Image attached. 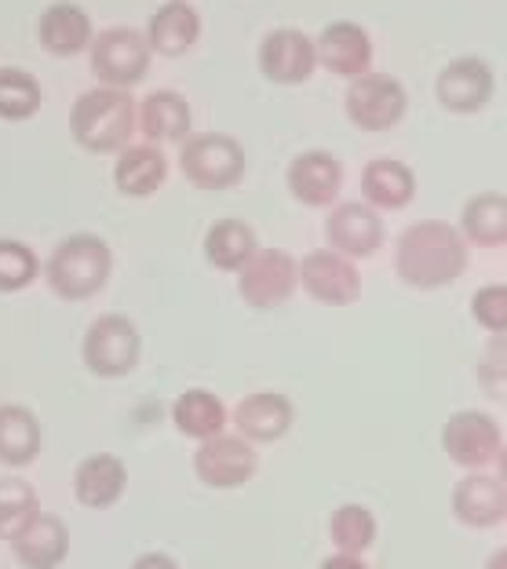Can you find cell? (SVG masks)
I'll return each mask as SVG.
<instances>
[{"instance_id":"1","label":"cell","mask_w":507,"mask_h":569,"mask_svg":"<svg viewBox=\"0 0 507 569\" xmlns=\"http://www.w3.org/2000/svg\"><path fill=\"white\" fill-rule=\"evenodd\" d=\"M471 249L460 227L441 223V219H420L406 227L395 241V274L401 284L420 292H438L464 278Z\"/></svg>"},{"instance_id":"2","label":"cell","mask_w":507,"mask_h":569,"mask_svg":"<svg viewBox=\"0 0 507 569\" xmlns=\"http://www.w3.org/2000/svg\"><path fill=\"white\" fill-rule=\"evenodd\" d=\"M110 274H113V249L96 230L67 234L44 260L48 289L67 303L92 300V296L107 289Z\"/></svg>"},{"instance_id":"3","label":"cell","mask_w":507,"mask_h":569,"mask_svg":"<svg viewBox=\"0 0 507 569\" xmlns=\"http://www.w3.org/2000/svg\"><path fill=\"white\" fill-rule=\"evenodd\" d=\"M136 121L139 110L136 99L128 96V88H110V84L88 88L70 107V132L77 139V147L92 153L125 150L136 132Z\"/></svg>"},{"instance_id":"4","label":"cell","mask_w":507,"mask_h":569,"mask_svg":"<svg viewBox=\"0 0 507 569\" xmlns=\"http://www.w3.org/2000/svg\"><path fill=\"white\" fill-rule=\"evenodd\" d=\"M142 336L128 315H99L81 336V361L96 380H125L139 369Z\"/></svg>"},{"instance_id":"5","label":"cell","mask_w":507,"mask_h":569,"mask_svg":"<svg viewBox=\"0 0 507 569\" xmlns=\"http://www.w3.org/2000/svg\"><path fill=\"white\" fill-rule=\"evenodd\" d=\"M179 168L198 190H230L245 179V147L223 132H198L179 147Z\"/></svg>"},{"instance_id":"6","label":"cell","mask_w":507,"mask_h":569,"mask_svg":"<svg viewBox=\"0 0 507 569\" xmlns=\"http://www.w3.org/2000/svg\"><path fill=\"white\" fill-rule=\"evenodd\" d=\"M193 478L205 489H216V493H233V489H245L259 471V452L252 442H245L241 435H216L208 442H198L193 449Z\"/></svg>"},{"instance_id":"7","label":"cell","mask_w":507,"mask_h":569,"mask_svg":"<svg viewBox=\"0 0 507 569\" xmlns=\"http://www.w3.org/2000/svg\"><path fill=\"white\" fill-rule=\"evenodd\" d=\"M500 449H504L500 423L486 409H457L441 423V452L460 471H486L489 463H497Z\"/></svg>"},{"instance_id":"8","label":"cell","mask_w":507,"mask_h":569,"mask_svg":"<svg viewBox=\"0 0 507 569\" xmlns=\"http://www.w3.org/2000/svg\"><path fill=\"white\" fill-rule=\"evenodd\" d=\"M300 292V260L285 249H259L238 270V296L252 310H278Z\"/></svg>"},{"instance_id":"9","label":"cell","mask_w":507,"mask_h":569,"mask_svg":"<svg viewBox=\"0 0 507 569\" xmlns=\"http://www.w3.org/2000/svg\"><path fill=\"white\" fill-rule=\"evenodd\" d=\"M153 48L150 37L136 26H107L92 37V70L102 84L132 88L150 70Z\"/></svg>"},{"instance_id":"10","label":"cell","mask_w":507,"mask_h":569,"mask_svg":"<svg viewBox=\"0 0 507 569\" xmlns=\"http://www.w3.org/2000/svg\"><path fill=\"white\" fill-rule=\"evenodd\" d=\"M409 96L406 84L391 73H361L350 81L347 96H344V110L350 124H358L361 132H384V128H395L406 118Z\"/></svg>"},{"instance_id":"11","label":"cell","mask_w":507,"mask_h":569,"mask_svg":"<svg viewBox=\"0 0 507 569\" xmlns=\"http://www.w3.org/2000/svg\"><path fill=\"white\" fill-rule=\"evenodd\" d=\"M300 289L321 307H350L361 300V270L340 252L315 249L300 260Z\"/></svg>"},{"instance_id":"12","label":"cell","mask_w":507,"mask_h":569,"mask_svg":"<svg viewBox=\"0 0 507 569\" xmlns=\"http://www.w3.org/2000/svg\"><path fill=\"white\" fill-rule=\"evenodd\" d=\"M325 241L332 252L347 256V260H369L380 252V244L387 241V227L380 212L366 201H340L325 219Z\"/></svg>"},{"instance_id":"13","label":"cell","mask_w":507,"mask_h":569,"mask_svg":"<svg viewBox=\"0 0 507 569\" xmlns=\"http://www.w3.org/2000/svg\"><path fill=\"white\" fill-rule=\"evenodd\" d=\"M233 435H241L252 446H275L296 423V406L281 391H252L245 395L230 412Z\"/></svg>"},{"instance_id":"14","label":"cell","mask_w":507,"mask_h":569,"mask_svg":"<svg viewBox=\"0 0 507 569\" xmlns=\"http://www.w3.org/2000/svg\"><path fill=\"white\" fill-rule=\"evenodd\" d=\"M285 183H289V193L307 209H329L340 198L344 187V164L332 150L310 147L300 150L289 161V172H285Z\"/></svg>"},{"instance_id":"15","label":"cell","mask_w":507,"mask_h":569,"mask_svg":"<svg viewBox=\"0 0 507 569\" xmlns=\"http://www.w3.org/2000/svg\"><path fill=\"white\" fill-rule=\"evenodd\" d=\"M318 67V44L300 26H278L259 44V70L275 84H304Z\"/></svg>"},{"instance_id":"16","label":"cell","mask_w":507,"mask_h":569,"mask_svg":"<svg viewBox=\"0 0 507 569\" xmlns=\"http://www.w3.org/2000/svg\"><path fill=\"white\" fill-rule=\"evenodd\" d=\"M493 70L478 56H457L441 67L435 81V96L453 113H478L493 99Z\"/></svg>"},{"instance_id":"17","label":"cell","mask_w":507,"mask_h":569,"mask_svg":"<svg viewBox=\"0 0 507 569\" xmlns=\"http://www.w3.org/2000/svg\"><path fill=\"white\" fill-rule=\"evenodd\" d=\"M453 519L467 529H493L507 519V486L489 471H467L449 497Z\"/></svg>"},{"instance_id":"18","label":"cell","mask_w":507,"mask_h":569,"mask_svg":"<svg viewBox=\"0 0 507 569\" xmlns=\"http://www.w3.org/2000/svg\"><path fill=\"white\" fill-rule=\"evenodd\" d=\"M128 493V463L117 452H92L73 468V500L88 511L117 508Z\"/></svg>"},{"instance_id":"19","label":"cell","mask_w":507,"mask_h":569,"mask_svg":"<svg viewBox=\"0 0 507 569\" xmlns=\"http://www.w3.org/2000/svg\"><path fill=\"white\" fill-rule=\"evenodd\" d=\"M8 548H11V559L22 569H59L70 559V548H73L70 522L51 511H41Z\"/></svg>"},{"instance_id":"20","label":"cell","mask_w":507,"mask_h":569,"mask_svg":"<svg viewBox=\"0 0 507 569\" xmlns=\"http://www.w3.org/2000/svg\"><path fill=\"white\" fill-rule=\"evenodd\" d=\"M44 449V427L41 417L30 406L8 402L0 406V468L26 471L41 460Z\"/></svg>"},{"instance_id":"21","label":"cell","mask_w":507,"mask_h":569,"mask_svg":"<svg viewBox=\"0 0 507 569\" xmlns=\"http://www.w3.org/2000/svg\"><path fill=\"white\" fill-rule=\"evenodd\" d=\"M37 37L48 56H81L92 44V19L77 0H51L37 19Z\"/></svg>"},{"instance_id":"22","label":"cell","mask_w":507,"mask_h":569,"mask_svg":"<svg viewBox=\"0 0 507 569\" xmlns=\"http://www.w3.org/2000/svg\"><path fill=\"white\" fill-rule=\"evenodd\" d=\"M318 59L325 70H332L336 77H355L369 73V62H372V41L366 33V26L358 22H329L318 37Z\"/></svg>"},{"instance_id":"23","label":"cell","mask_w":507,"mask_h":569,"mask_svg":"<svg viewBox=\"0 0 507 569\" xmlns=\"http://www.w3.org/2000/svg\"><path fill=\"white\" fill-rule=\"evenodd\" d=\"M361 201L376 212H398L416 198V176L406 161L398 158H372L361 168Z\"/></svg>"},{"instance_id":"24","label":"cell","mask_w":507,"mask_h":569,"mask_svg":"<svg viewBox=\"0 0 507 569\" xmlns=\"http://www.w3.org/2000/svg\"><path fill=\"white\" fill-rule=\"evenodd\" d=\"M172 423L190 442H208V438L223 435L230 427V409L223 406V398L216 391H208V387H187L172 402Z\"/></svg>"},{"instance_id":"25","label":"cell","mask_w":507,"mask_h":569,"mask_svg":"<svg viewBox=\"0 0 507 569\" xmlns=\"http://www.w3.org/2000/svg\"><path fill=\"white\" fill-rule=\"evenodd\" d=\"M168 179V158L158 142H136L117 153L113 183L125 198H153Z\"/></svg>"},{"instance_id":"26","label":"cell","mask_w":507,"mask_h":569,"mask_svg":"<svg viewBox=\"0 0 507 569\" xmlns=\"http://www.w3.org/2000/svg\"><path fill=\"white\" fill-rule=\"evenodd\" d=\"M190 121V102L176 88H153L139 102V128L147 142H187Z\"/></svg>"},{"instance_id":"27","label":"cell","mask_w":507,"mask_h":569,"mask_svg":"<svg viewBox=\"0 0 507 569\" xmlns=\"http://www.w3.org/2000/svg\"><path fill=\"white\" fill-rule=\"evenodd\" d=\"M201 249H205V260L216 270H223V274H238V270L259 252V241H256V230L245 223V219L223 216L205 230Z\"/></svg>"},{"instance_id":"28","label":"cell","mask_w":507,"mask_h":569,"mask_svg":"<svg viewBox=\"0 0 507 569\" xmlns=\"http://www.w3.org/2000/svg\"><path fill=\"white\" fill-rule=\"evenodd\" d=\"M201 33V16L198 8L187 4V0H165V4L153 11L150 19V48L161 51V56H187L190 44L198 41Z\"/></svg>"},{"instance_id":"29","label":"cell","mask_w":507,"mask_h":569,"mask_svg":"<svg viewBox=\"0 0 507 569\" xmlns=\"http://www.w3.org/2000/svg\"><path fill=\"white\" fill-rule=\"evenodd\" d=\"M460 234L483 249L507 244V193L486 190L467 198L460 209Z\"/></svg>"},{"instance_id":"30","label":"cell","mask_w":507,"mask_h":569,"mask_svg":"<svg viewBox=\"0 0 507 569\" xmlns=\"http://www.w3.org/2000/svg\"><path fill=\"white\" fill-rule=\"evenodd\" d=\"M376 533H380V526H376L369 503H340L329 515V540L344 555H361L366 559V551L376 545Z\"/></svg>"},{"instance_id":"31","label":"cell","mask_w":507,"mask_h":569,"mask_svg":"<svg viewBox=\"0 0 507 569\" xmlns=\"http://www.w3.org/2000/svg\"><path fill=\"white\" fill-rule=\"evenodd\" d=\"M41 493L22 475L0 478V540H16L37 515H41Z\"/></svg>"},{"instance_id":"32","label":"cell","mask_w":507,"mask_h":569,"mask_svg":"<svg viewBox=\"0 0 507 569\" xmlns=\"http://www.w3.org/2000/svg\"><path fill=\"white\" fill-rule=\"evenodd\" d=\"M44 88L33 73L22 67H0V118L4 121H26L41 110Z\"/></svg>"},{"instance_id":"33","label":"cell","mask_w":507,"mask_h":569,"mask_svg":"<svg viewBox=\"0 0 507 569\" xmlns=\"http://www.w3.org/2000/svg\"><path fill=\"white\" fill-rule=\"evenodd\" d=\"M44 274V263L37 260V252L19 238H0V292H22Z\"/></svg>"},{"instance_id":"34","label":"cell","mask_w":507,"mask_h":569,"mask_svg":"<svg viewBox=\"0 0 507 569\" xmlns=\"http://www.w3.org/2000/svg\"><path fill=\"white\" fill-rule=\"evenodd\" d=\"M475 380L489 398L507 402V336H489L486 340V347L478 351Z\"/></svg>"},{"instance_id":"35","label":"cell","mask_w":507,"mask_h":569,"mask_svg":"<svg viewBox=\"0 0 507 569\" xmlns=\"http://www.w3.org/2000/svg\"><path fill=\"white\" fill-rule=\"evenodd\" d=\"M471 318L483 332L507 336V284L504 281L478 284L471 296Z\"/></svg>"},{"instance_id":"36","label":"cell","mask_w":507,"mask_h":569,"mask_svg":"<svg viewBox=\"0 0 507 569\" xmlns=\"http://www.w3.org/2000/svg\"><path fill=\"white\" fill-rule=\"evenodd\" d=\"M128 569H183V566H179L168 551H142V555H136Z\"/></svg>"},{"instance_id":"37","label":"cell","mask_w":507,"mask_h":569,"mask_svg":"<svg viewBox=\"0 0 507 569\" xmlns=\"http://www.w3.org/2000/svg\"><path fill=\"white\" fill-rule=\"evenodd\" d=\"M318 569H369V562L361 555H344V551H332L329 559H321Z\"/></svg>"},{"instance_id":"38","label":"cell","mask_w":507,"mask_h":569,"mask_svg":"<svg viewBox=\"0 0 507 569\" xmlns=\"http://www.w3.org/2000/svg\"><path fill=\"white\" fill-rule=\"evenodd\" d=\"M483 569H507V548H497V551H493Z\"/></svg>"},{"instance_id":"39","label":"cell","mask_w":507,"mask_h":569,"mask_svg":"<svg viewBox=\"0 0 507 569\" xmlns=\"http://www.w3.org/2000/svg\"><path fill=\"white\" fill-rule=\"evenodd\" d=\"M497 478L507 486V442H504V449H500V457H497Z\"/></svg>"}]
</instances>
